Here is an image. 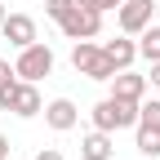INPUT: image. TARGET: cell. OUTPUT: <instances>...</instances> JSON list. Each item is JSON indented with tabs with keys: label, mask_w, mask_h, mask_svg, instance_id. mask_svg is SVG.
Here are the masks:
<instances>
[{
	"label": "cell",
	"mask_w": 160,
	"mask_h": 160,
	"mask_svg": "<svg viewBox=\"0 0 160 160\" xmlns=\"http://www.w3.org/2000/svg\"><path fill=\"white\" fill-rule=\"evenodd\" d=\"M138 58H147V62H160V22L142 27L138 31Z\"/></svg>",
	"instance_id": "7c38bea8"
},
{
	"label": "cell",
	"mask_w": 160,
	"mask_h": 160,
	"mask_svg": "<svg viewBox=\"0 0 160 160\" xmlns=\"http://www.w3.org/2000/svg\"><path fill=\"white\" fill-rule=\"evenodd\" d=\"M102 53L116 62V71L133 67V62H138V36H125V31H120L116 40H102Z\"/></svg>",
	"instance_id": "30bf717a"
},
{
	"label": "cell",
	"mask_w": 160,
	"mask_h": 160,
	"mask_svg": "<svg viewBox=\"0 0 160 160\" xmlns=\"http://www.w3.org/2000/svg\"><path fill=\"white\" fill-rule=\"evenodd\" d=\"M107 85H111V98H129V102H142V98H147V89H151V85H147V76H138L133 67L116 71Z\"/></svg>",
	"instance_id": "52a82bcc"
},
{
	"label": "cell",
	"mask_w": 160,
	"mask_h": 160,
	"mask_svg": "<svg viewBox=\"0 0 160 160\" xmlns=\"http://www.w3.org/2000/svg\"><path fill=\"white\" fill-rule=\"evenodd\" d=\"M71 67H76L80 76L98 80V85H107V80L116 76V62L102 53V45H98V40H71Z\"/></svg>",
	"instance_id": "6da1fadb"
},
{
	"label": "cell",
	"mask_w": 160,
	"mask_h": 160,
	"mask_svg": "<svg viewBox=\"0 0 160 160\" xmlns=\"http://www.w3.org/2000/svg\"><path fill=\"white\" fill-rule=\"evenodd\" d=\"M111 5H116V9H120V5H125V0H111Z\"/></svg>",
	"instance_id": "603a6c76"
},
{
	"label": "cell",
	"mask_w": 160,
	"mask_h": 160,
	"mask_svg": "<svg viewBox=\"0 0 160 160\" xmlns=\"http://www.w3.org/2000/svg\"><path fill=\"white\" fill-rule=\"evenodd\" d=\"M45 125L53 129V133H67V129H76V120H80V107L71 102V98H53V102H45Z\"/></svg>",
	"instance_id": "9c48e42d"
},
{
	"label": "cell",
	"mask_w": 160,
	"mask_h": 160,
	"mask_svg": "<svg viewBox=\"0 0 160 160\" xmlns=\"http://www.w3.org/2000/svg\"><path fill=\"white\" fill-rule=\"evenodd\" d=\"M156 22H160V0H156Z\"/></svg>",
	"instance_id": "7402d4cb"
},
{
	"label": "cell",
	"mask_w": 160,
	"mask_h": 160,
	"mask_svg": "<svg viewBox=\"0 0 160 160\" xmlns=\"http://www.w3.org/2000/svg\"><path fill=\"white\" fill-rule=\"evenodd\" d=\"M58 27H62L67 40H98V36H102V13H93V9H80V5H76Z\"/></svg>",
	"instance_id": "8992f818"
},
{
	"label": "cell",
	"mask_w": 160,
	"mask_h": 160,
	"mask_svg": "<svg viewBox=\"0 0 160 160\" xmlns=\"http://www.w3.org/2000/svg\"><path fill=\"white\" fill-rule=\"evenodd\" d=\"M133 129H138V156L156 160L160 156V129H147V125H133Z\"/></svg>",
	"instance_id": "4fadbf2b"
},
{
	"label": "cell",
	"mask_w": 160,
	"mask_h": 160,
	"mask_svg": "<svg viewBox=\"0 0 160 160\" xmlns=\"http://www.w3.org/2000/svg\"><path fill=\"white\" fill-rule=\"evenodd\" d=\"M71 9H76V0H45V13L53 18V22H62Z\"/></svg>",
	"instance_id": "9a60e30c"
},
{
	"label": "cell",
	"mask_w": 160,
	"mask_h": 160,
	"mask_svg": "<svg viewBox=\"0 0 160 160\" xmlns=\"http://www.w3.org/2000/svg\"><path fill=\"white\" fill-rule=\"evenodd\" d=\"M0 160H9V138L0 133Z\"/></svg>",
	"instance_id": "ffe728a7"
},
{
	"label": "cell",
	"mask_w": 160,
	"mask_h": 160,
	"mask_svg": "<svg viewBox=\"0 0 160 160\" xmlns=\"http://www.w3.org/2000/svg\"><path fill=\"white\" fill-rule=\"evenodd\" d=\"M138 125L160 129V98H142V102H138Z\"/></svg>",
	"instance_id": "5bb4252c"
},
{
	"label": "cell",
	"mask_w": 160,
	"mask_h": 160,
	"mask_svg": "<svg viewBox=\"0 0 160 160\" xmlns=\"http://www.w3.org/2000/svg\"><path fill=\"white\" fill-rule=\"evenodd\" d=\"M18 80V71H13V62H5V58H0V89H9Z\"/></svg>",
	"instance_id": "2e32d148"
},
{
	"label": "cell",
	"mask_w": 160,
	"mask_h": 160,
	"mask_svg": "<svg viewBox=\"0 0 160 160\" xmlns=\"http://www.w3.org/2000/svg\"><path fill=\"white\" fill-rule=\"evenodd\" d=\"M151 22H156V0H125V5L116 9V27L125 36H138Z\"/></svg>",
	"instance_id": "5b68a950"
},
{
	"label": "cell",
	"mask_w": 160,
	"mask_h": 160,
	"mask_svg": "<svg viewBox=\"0 0 160 160\" xmlns=\"http://www.w3.org/2000/svg\"><path fill=\"white\" fill-rule=\"evenodd\" d=\"M5 18H9V9H5V5H0V27H5Z\"/></svg>",
	"instance_id": "44dd1931"
},
{
	"label": "cell",
	"mask_w": 160,
	"mask_h": 160,
	"mask_svg": "<svg viewBox=\"0 0 160 160\" xmlns=\"http://www.w3.org/2000/svg\"><path fill=\"white\" fill-rule=\"evenodd\" d=\"M116 147H111V133L107 129H89L80 138V160H111Z\"/></svg>",
	"instance_id": "8fae6325"
},
{
	"label": "cell",
	"mask_w": 160,
	"mask_h": 160,
	"mask_svg": "<svg viewBox=\"0 0 160 160\" xmlns=\"http://www.w3.org/2000/svg\"><path fill=\"white\" fill-rule=\"evenodd\" d=\"M13 71H18V80H31V85H40V80L53 71V49L45 45V40H31L27 49H18Z\"/></svg>",
	"instance_id": "277c9868"
},
{
	"label": "cell",
	"mask_w": 160,
	"mask_h": 160,
	"mask_svg": "<svg viewBox=\"0 0 160 160\" xmlns=\"http://www.w3.org/2000/svg\"><path fill=\"white\" fill-rule=\"evenodd\" d=\"M0 40H9L13 49H27L31 40H40V36H36V18H31V13H9L5 27H0Z\"/></svg>",
	"instance_id": "ba28073f"
},
{
	"label": "cell",
	"mask_w": 160,
	"mask_h": 160,
	"mask_svg": "<svg viewBox=\"0 0 160 160\" xmlns=\"http://www.w3.org/2000/svg\"><path fill=\"white\" fill-rule=\"evenodd\" d=\"M0 111H13L18 120H31V116L45 111V98H40V89L31 80H13L9 89H0Z\"/></svg>",
	"instance_id": "3957f363"
},
{
	"label": "cell",
	"mask_w": 160,
	"mask_h": 160,
	"mask_svg": "<svg viewBox=\"0 0 160 160\" xmlns=\"http://www.w3.org/2000/svg\"><path fill=\"white\" fill-rule=\"evenodd\" d=\"M147 85H156V89H160V62H151V76H147Z\"/></svg>",
	"instance_id": "d6986e66"
},
{
	"label": "cell",
	"mask_w": 160,
	"mask_h": 160,
	"mask_svg": "<svg viewBox=\"0 0 160 160\" xmlns=\"http://www.w3.org/2000/svg\"><path fill=\"white\" fill-rule=\"evenodd\" d=\"M36 160H62V151H58V147H40Z\"/></svg>",
	"instance_id": "ac0fdd59"
},
{
	"label": "cell",
	"mask_w": 160,
	"mask_h": 160,
	"mask_svg": "<svg viewBox=\"0 0 160 160\" xmlns=\"http://www.w3.org/2000/svg\"><path fill=\"white\" fill-rule=\"evenodd\" d=\"M76 5H80V9H93V13H107V9H116L111 0H76Z\"/></svg>",
	"instance_id": "e0dca14e"
},
{
	"label": "cell",
	"mask_w": 160,
	"mask_h": 160,
	"mask_svg": "<svg viewBox=\"0 0 160 160\" xmlns=\"http://www.w3.org/2000/svg\"><path fill=\"white\" fill-rule=\"evenodd\" d=\"M89 120H93V129H107V133L133 129V125H138V102H129V98H111V93H107L102 102H93Z\"/></svg>",
	"instance_id": "7a4b0ae2"
}]
</instances>
